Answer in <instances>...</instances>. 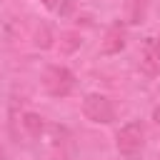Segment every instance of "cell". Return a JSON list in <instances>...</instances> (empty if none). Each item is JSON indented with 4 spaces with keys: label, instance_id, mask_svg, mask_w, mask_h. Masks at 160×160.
Segmentation results:
<instances>
[{
    "label": "cell",
    "instance_id": "7",
    "mask_svg": "<svg viewBox=\"0 0 160 160\" xmlns=\"http://www.w3.org/2000/svg\"><path fill=\"white\" fill-rule=\"evenodd\" d=\"M60 2H62V0H42V5L50 8V10H60Z\"/></svg>",
    "mask_w": 160,
    "mask_h": 160
},
{
    "label": "cell",
    "instance_id": "4",
    "mask_svg": "<svg viewBox=\"0 0 160 160\" xmlns=\"http://www.w3.org/2000/svg\"><path fill=\"white\" fill-rule=\"evenodd\" d=\"M125 48V28L120 25V22H115L110 30H108V35H105V42H102V55H112V52H120Z\"/></svg>",
    "mask_w": 160,
    "mask_h": 160
},
{
    "label": "cell",
    "instance_id": "3",
    "mask_svg": "<svg viewBox=\"0 0 160 160\" xmlns=\"http://www.w3.org/2000/svg\"><path fill=\"white\" fill-rule=\"evenodd\" d=\"M82 115H85L90 122H98V125H100V122L108 125V122H112V118H115L110 100H108L105 95H100V92H88V95H85V100H82Z\"/></svg>",
    "mask_w": 160,
    "mask_h": 160
},
{
    "label": "cell",
    "instance_id": "8",
    "mask_svg": "<svg viewBox=\"0 0 160 160\" xmlns=\"http://www.w3.org/2000/svg\"><path fill=\"white\" fill-rule=\"evenodd\" d=\"M152 50H155V60H158V62H160V38H158V42H155V45H152Z\"/></svg>",
    "mask_w": 160,
    "mask_h": 160
},
{
    "label": "cell",
    "instance_id": "10",
    "mask_svg": "<svg viewBox=\"0 0 160 160\" xmlns=\"http://www.w3.org/2000/svg\"><path fill=\"white\" fill-rule=\"evenodd\" d=\"M158 160H160V155H158Z\"/></svg>",
    "mask_w": 160,
    "mask_h": 160
},
{
    "label": "cell",
    "instance_id": "1",
    "mask_svg": "<svg viewBox=\"0 0 160 160\" xmlns=\"http://www.w3.org/2000/svg\"><path fill=\"white\" fill-rule=\"evenodd\" d=\"M115 148L122 158H138L145 150V125L140 120L122 125L115 135Z\"/></svg>",
    "mask_w": 160,
    "mask_h": 160
},
{
    "label": "cell",
    "instance_id": "6",
    "mask_svg": "<svg viewBox=\"0 0 160 160\" xmlns=\"http://www.w3.org/2000/svg\"><path fill=\"white\" fill-rule=\"evenodd\" d=\"M22 125L28 128L30 135H40V130H42V118L35 115V112H28V115L22 118Z\"/></svg>",
    "mask_w": 160,
    "mask_h": 160
},
{
    "label": "cell",
    "instance_id": "9",
    "mask_svg": "<svg viewBox=\"0 0 160 160\" xmlns=\"http://www.w3.org/2000/svg\"><path fill=\"white\" fill-rule=\"evenodd\" d=\"M0 160H5V155H2V150H0Z\"/></svg>",
    "mask_w": 160,
    "mask_h": 160
},
{
    "label": "cell",
    "instance_id": "2",
    "mask_svg": "<svg viewBox=\"0 0 160 160\" xmlns=\"http://www.w3.org/2000/svg\"><path fill=\"white\" fill-rule=\"evenodd\" d=\"M42 85L52 98H68L75 88V75L62 65H50L42 75Z\"/></svg>",
    "mask_w": 160,
    "mask_h": 160
},
{
    "label": "cell",
    "instance_id": "5",
    "mask_svg": "<svg viewBox=\"0 0 160 160\" xmlns=\"http://www.w3.org/2000/svg\"><path fill=\"white\" fill-rule=\"evenodd\" d=\"M148 8H150V0H125V22L130 25L142 22L148 15Z\"/></svg>",
    "mask_w": 160,
    "mask_h": 160
}]
</instances>
